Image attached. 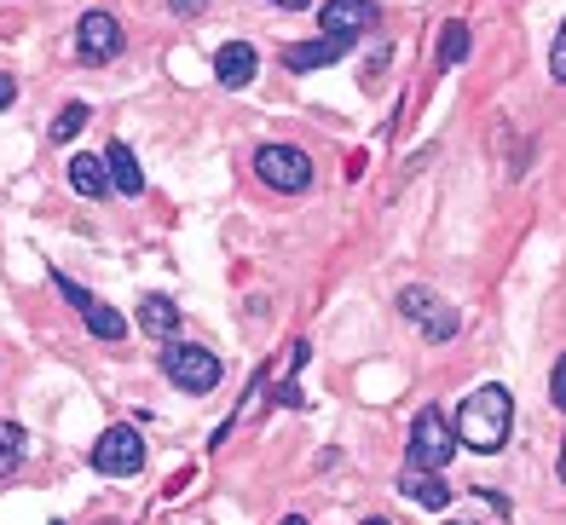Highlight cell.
Listing matches in <instances>:
<instances>
[{
    "mask_svg": "<svg viewBox=\"0 0 566 525\" xmlns=\"http://www.w3.org/2000/svg\"><path fill=\"white\" fill-rule=\"evenodd\" d=\"M509 422H514V399H509V387L485 381V387H474L469 399H462V410H457V439L469 444V451L492 456V451H503Z\"/></svg>",
    "mask_w": 566,
    "mask_h": 525,
    "instance_id": "obj_1",
    "label": "cell"
},
{
    "mask_svg": "<svg viewBox=\"0 0 566 525\" xmlns=\"http://www.w3.org/2000/svg\"><path fill=\"white\" fill-rule=\"evenodd\" d=\"M254 174L266 179L272 191H306L313 186V156H306L301 145H261L254 150Z\"/></svg>",
    "mask_w": 566,
    "mask_h": 525,
    "instance_id": "obj_2",
    "label": "cell"
},
{
    "mask_svg": "<svg viewBox=\"0 0 566 525\" xmlns=\"http://www.w3.org/2000/svg\"><path fill=\"white\" fill-rule=\"evenodd\" d=\"M163 370L179 392H214L220 387V358L209 347H186V340H174L163 347Z\"/></svg>",
    "mask_w": 566,
    "mask_h": 525,
    "instance_id": "obj_3",
    "label": "cell"
},
{
    "mask_svg": "<svg viewBox=\"0 0 566 525\" xmlns=\"http://www.w3.org/2000/svg\"><path fill=\"white\" fill-rule=\"evenodd\" d=\"M451 456H457V433L446 428V416L428 405L417 422H410V468H428V474H440Z\"/></svg>",
    "mask_w": 566,
    "mask_h": 525,
    "instance_id": "obj_4",
    "label": "cell"
},
{
    "mask_svg": "<svg viewBox=\"0 0 566 525\" xmlns=\"http://www.w3.org/2000/svg\"><path fill=\"white\" fill-rule=\"evenodd\" d=\"M376 23V7L370 0H324L318 7V35L324 41H342V46H353L358 35H365Z\"/></svg>",
    "mask_w": 566,
    "mask_h": 525,
    "instance_id": "obj_5",
    "label": "cell"
},
{
    "mask_svg": "<svg viewBox=\"0 0 566 525\" xmlns=\"http://www.w3.org/2000/svg\"><path fill=\"white\" fill-rule=\"evenodd\" d=\"M93 468L98 474H134V468H145V439L134 428H105L93 444Z\"/></svg>",
    "mask_w": 566,
    "mask_h": 525,
    "instance_id": "obj_6",
    "label": "cell"
},
{
    "mask_svg": "<svg viewBox=\"0 0 566 525\" xmlns=\"http://www.w3.org/2000/svg\"><path fill=\"white\" fill-rule=\"evenodd\" d=\"M399 312H405L410 324H422L428 340H451V335H457V312H451L440 295H433V288H405V295H399Z\"/></svg>",
    "mask_w": 566,
    "mask_h": 525,
    "instance_id": "obj_7",
    "label": "cell"
},
{
    "mask_svg": "<svg viewBox=\"0 0 566 525\" xmlns=\"http://www.w3.org/2000/svg\"><path fill=\"white\" fill-rule=\"evenodd\" d=\"M75 52H82V64H111L122 52V23L111 12H87L75 23Z\"/></svg>",
    "mask_w": 566,
    "mask_h": 525,
    "instance_id": "obj_8",
    "label": "cell"
},
{
    "mask_svg": "<svg viewBox=\"0 0 566 525\" xmlns=\"http://www.w3.org/2000/svg\"><path fill=\"white\" fill-rule=\"evenodd\" d=\"M254 70H261V52H254L249 41H226V46L214 52L220 87H249V82H254Z\"/></svg>",
    "mask_w": 566,
    "mask_h": 525,
    "instance_id": "obj_9",
    "label": "cell"
},
{
    "mask_svg": "<svg viewBox=\"0 0 566 525\" xmlns=\"http://www.w3.org/2000/svg\"><path fill=\"white\" fill-rule=\"evenodd\" d=\"M342 41H295V46H283V70H329V64H336L342 59Z\"/></svg>",
    "mask_w": 566,
    "mask_h": 525,
    "instance_id": "obj_10",
    "label": "cell"
},
{
    "mask_svg": "<svg viewBox=\"0 0 566 525\" xmlns=\"http://www.w3.org/2000/svg\"><path fill=\"white\" fill-rule=\"evenodd\" d=\"M105 168H111V186H116L122 197H139V191H145V168L134 162V150H127L122 139L105 145Z\"/></svg>",
    "mask_w": 566,
    "mask_h": 525,
    "instance_id": "obj_11",
    "label": "cell"
},
{
    "mask_svg": "<svg viewBox=\"0 0 566 525\" xmlns=\"http://www.w3.org/2000/svg\"><path fill=\"white\" fill-rule=\"evenodd\" d=\"M405 496H410V503H422V508H446L451 485L440 474H428V468H410V474H405Z\"/></svg>",
    "mask_w": 566,
    "mask_h": 525,
    "instance_id": "obj_12",
    "label": "cell"
},
{
    "mask_svg": "<svg viewBox=\"0 0 566 525\" xmlns=\"http://www.w3.org/2000/svg\"><path fill=\"white\" fill-rule=\"evenodd\" d=\"M70 186L82 191V197H105V191H111L105 156H75V162H70Z\"/></svg>",
    "mask_w": 566,
    "mask_h": 525,
    "instance_id": "obj_13",
    "label": "cell"
},
{
    "mask_svg": "<svg viewBox=\"0 0 566 525\" xmlns=\"http://www.w3.org/2000/svg\"><path fill=\"white\" fill-rule=\"evenodd\" d=\"M139 329L145 335H174L179 329V306L168 295H145L139 301Z\"/></svg>",
    "mask_w": 566,
    "mask_h": 525,
    "instance_id": "obj_14",
    "label": "cell"
},
{
    "mask_svg": "<svg viewBox=\"0 0 566 525\" xmlns=\"http://www.w3.org/2000/svg\"><path fill=\"white\" fill-rule=\"evenodd\" d=\"M23 468V428L18 422H0V480Z\"/></svg>",
    "mask_w": 566,
    "mask_h": 525,
    "instance_id": "obj_15",
    "label": "cell"
},
{
    "mask_svg": "<svg viewBox=\"0 0 566 525\" xmlns=\"http://www.w3.org/2000/svg\"><path fill=\"white\" fill-rule=\"evenodd\" d=\"M469 46H474L469 23H446V35H440V64H446V70L462 64V59H469Z\"/></svg>",
    "mask_w": 566,
    "mask_h": 525,
    "instance_id": "obj_16",
    "label": "cell"
},
{
    "mask_svg": "<svg viewBox=\"0 0 566 525\" xmlns=\"http://www.w3.org/2000/svg\"><path fill=\"white\" fill-rule=\"evenodd\" d=\"M82 318H87V329H93L98 340H122V329H127V324H122V312H111L105 301H93Z\"/></svg>",
    "mask_w": 566,
    "mask_h": 525,
    "instance_id": "obj_17",
    "label": "cell"
},
{
    "mask_svg": "<svg viewBox=\"0 0 566 525\" xmlns=\"http://www.w3.org/2000/svg\"><path fill=\"white\" fill-rule=\"evenodd\" d=\"M87 127V104H64L59 111V122H53V145H70L75 134Z\"/></svg>",
    "mask_w": 566,
    "mask_h": 525,
    "instance_id": "obj_18",
    "label": "cell"
},
{
    "mask_svg": "<svg viewBox=\"0 0 566 525\" xmlns=\"http://www.w3.org/2000/svg\"><path fill=\"white\" fill-rule=\"evenodd\" d=\"M549 75L566 87V23H560V35H555V46H549Z\"/></svg>",
    "mask_w": 566,
    "mask_h": 525,
    "instance_id": "obj_19",
    "label": "cell"
},
{
    "mask_svg": "<svg viewBox=\"0 0 566 525\" xmlns=\"http://www.w3.org/2000/svg\"><path fill=\"white\" fill-rule=\"evenodd\" d=\"M549 399H555V410H566V358L555 364V376H549Z\"/></svg>",
    "mask_w": 566,
    "mask_h": 525,
    "instance_id": "obj_20",
    "label": "cell"
},
{
    "mask_svg": "<svg viewBox=\"0 0 566 525\" xmlns=\"http://www.w3.org/2000/svg\"><path fill=\"white\" fill-rule=\"evenodd\" d=\"M18 98V82H12V75L7 70H0V111H7V104Z\"/></svg>",
    "mask_w": 566,
    "mask_h": 525,
    "instance_id": "obj_21",
    "label": "cell"
},
{
    "mask_svg": "<svg viewBox=\"0 0 566 525\" xmlns=\"http://www.w3.org/2000/svg\"><path fill=\"white\" fill-rule=\"evenodd\" d=\"M168 7H174V12H202L209 0H168Z\"/></svg>",
    "mask_w": 566,
    "mask_h": 525,
    "instance_id": "obj_22",
    "label": "cell"
},
{
    "mask_svg": "<svg viewBox=\"0 0 566 525\" xmlns=\"http://www.w3.org/2000/svg\"><path fill=\"white\" fill-rule=\"evenodd\" d=\"M272 7H283V12H301V7H306V0H272Z\"/></svg>",
    "mask_w": 566,
    "mask_h": 525,
    "instance_id": "obj_23",
    "label": "cell"
},
{
    "mask_svg": "<svg viewBox=\"0 0 566 525\" xmlns=\"http://www.w3.org/2000/svg\"><path fill=\"white\" fill-rule=\"evenodd\" d=\"M560 485H566V439H560Z\"/></svg>",
    "mask_w": 566,
    "mask_h": 525,
    "instance_id": "obj_24",
    "label": "cell"
},
{
    "mask_svg": "<svg viewBox=\"0 0 566 525\" xmlns=\"http://www.w3.org/2000/svg\"><path fill=\"white\" fill-rule=\"evenodd\" d=\"M283 525H306V519H301V514H290V519H283Z\"/></svg>",
    "mask_w": 566,
    "mask_h": 525,
    "instance_id": "obj_25",
    "label": "cell"
},
{
    "mask_svg": "<svg viewBox=\"0 0 566 525\" xmlns=\"http://www.w3.org/2000/svg\"><path fill=\"white\" fill-rule=\"evenodd\" d=\"M365 525H388V519H365Z\"/></svg>",
    "mask_w": 566,
    "mask_h": 525,
    "instance_id": "obj_26",
    "label": "cell"
}]
</instances>
